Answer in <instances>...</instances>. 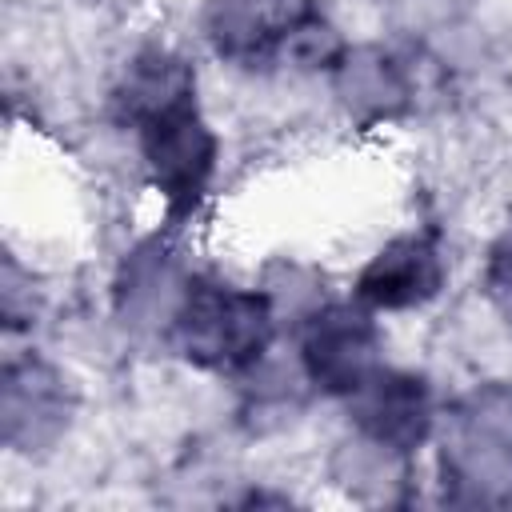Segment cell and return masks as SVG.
I'll return each mask as SVG.
<instances>
[{"instance_id": "1", "label": "cell", "mask_w": 512, "mask_h": 512, "mask_svg": "<svg viewBox=\"0 0 512 512\" xmlns=\"http://www.w3.org/2000/svg\"><path fill=\"white\" fill-rule=\"evenodd\" d=\"M112 120L132 136L168 224H184L204 204L220 160V140L200 108L196 68L172 48H140L112 88Z\"/></svg>"}, {"instance_id": "2", "label": "cell", "mask_w": 512, "mask_h": 512, "mask_svg": "<svg viewBox=\"0 0 512 512\" xmlns=\"http://www.w3.org/2000/svg\"><path fill=\"white\" fill-rule=\"evenodd\" d=\"M204 40L240 72H320L348 52L320 0H204Z\"/></svg>"}, {"instance_id": "3", "label": "cell", "mask_w": 512, "mask_h": 512, "mask_svg": "<svg viewBox=\"0 0 512 512\" xmlns=\"http://www.w3.org/2000/svg\"><path fill=\"white\" fill-rule=\"evenodd\" d=\"M172 352L212 376L240 380L260 368L276 340L272 300L216 276H192L164 328Z\"/></svg>"}, {"instance_id": "4", "label": "cell", "mask_w": 512, "mask_h": 512, "mask_svg": "<svg viewBox=\"0 0 512 512\" xmlns=\"http://www.w3.org/2000/svg\"><path fill=\"white\" fill-rule=\"evenodd\" d=\"M296 356L316 392L348 400L384 368V336L376 312L356 296L312 308L300 320Z\"/></svg>"}, {"instance_id": "5", "label": "cell", "mask_w": 512, "mask_h": 512, "mask_svg": "<svg viewBox=\"0 0 512 512\" xmlns=\"http://www.w3.org/2000/svg\"><path fill=\"white\" fill-rule=\"evenodd\" d=\"M344 404H348V420L356 424V432L372 448L392 452V456H412L416 448H424V440L436 428V404H432L428 380L404 368L384 364Z\"/></svg>"}, {"instance_id": "6", "label": "cell", "mask_w": 512, "mask_h": 512, "mask_svg": "<svg viewBox=\"0 0 512 512\" xmlns=\"http://www.w3.org/2000/svg\"><path fill=\"white\" fill-rule=\"evenodd\" d=\"M448 260L432 232H400L360 268L352 296L372 312H408L424 308L444 292Z\"/></svg>"}, {"instance_id": "7", "label": "cell", "mask_w": 512, "mask_h": 512, "mask_svg": "<svg viewBox=\"0 0 512 512\" xmlns=\"http://www.w3.org/2000/svg\"><path fill=\"white\" fill-rule=\"evenodd\" d=\"M28 412H32V444L56 436V428L64 424V412H68L60 376L40 360H24V364L4 368V424H8V436L28 420Z\"/></svg>"}, {"instance_id": "8", "label": "cell", "mask_w": 512, "mask_h": 512, "mask_svg": "<svg viewBox=\"0 0 512 512\" xmlns=\"http://www.w3.org/2000/svg\"><path fill=\"white\" fill-rule=\"evenodd\" d=\"M484 296L512 324V216L496 232V240L488 244V256H484Z\"/></svg>"}]
</instances>
